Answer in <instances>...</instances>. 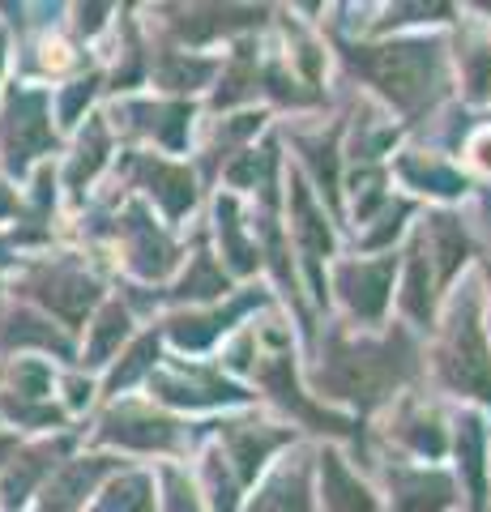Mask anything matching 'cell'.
Wrapping results in <instances>:
<instances>
[{"instance_id":"cell-20","label":"cell","mask_w":491,"mask_h":512,"mask_svg":"<svg viewBox=\"0 0 491 512\" xmlns=\"http://www.w3.org/2000/svg\"><path fill=\"white\" fill-rule=\"evenodd\" d=\"M227 448H231V461L240 478H257V470L265 466V457L274 453L278 444L291 440V431H274V427H257V423H231L223 427Z\"/></svg>"},{"instance_id":"cell-24","label":"cell","mask_w":491,"mask_h":512,"mask_svg":"<svg viewBox=\"0 0 491 512\" xmlns=\"http://www.w3.org/2000/svg\"><path fill=\"white\" fill-rule=\"evenodd\" d=\"M252 512H312V495H308V478L304 470H278L274 478L265 483V491L257 495Z\"/></svg>"},{"instance_id":"cell-21","label":"cell","mask_w":491,"mask_h":512,"mask_svg":"<svg viewBox=\"0 0 491 512\" xmlns=\"http://www.w3.org/2000/svg\"><path fill=\"white\" fill-rule=\"evenodd\" d=\"M252 303H261V295L235 299L227 312H214V316H176V320H167V333H171V342H176L180 350H201V346H210L244 308H252Z\"/></svg>"},{"instance_id":"cell-4","label":"cell","mask_w":491,"mask_h":512,"mask_svg":"<svg viewBox=\"0 0 491 512\" xmlns=\"http://www.w3.org/2000/svg\"><path fill=\"white\" fill-rule=\"evenodd\" d=\"M56 150L52 124V94L35 86H13L0 107V154L13 175H26L35 158Z\"/></svg>"},{"instance_id":"cell-33","label":"cell","mask_w":491,"mask_h":512,"mask_svg":"<svg viewBox=\"0 0 491 512\" xmlns=\"http://www.w3.org/2000/svg\"><path fill=\"white\" fill-rule=\"evenodd\" d=\"M210 73H214V60H188L180 52H167L163 69H158V82H163L167 90H197Z\"/></svg>"},{"instance_id":"cell-39","label":"cell","mask_w":491,"mask_h":512,"mask_svg":"<svg viewBox=\"0 0 491 512\" xmlns=\"http://www.w3.org/2000/svg\"><path fill=\"white\" fill-rule=\"evenodd\" d=\"M205 483L214 491V512H235V487H231V474L218 453L205 457Z\"/></svg>"},{"instance_id":"cell-42","label":"cell","mask_w":491,"mask_h":512,"mask_svg":"<svg viewBox=\"0 0 491 512\" xmlns=\"http://www.w3.org/2000/svg\"><path fill=\"white\" fill-rule=\"evenodd\" d=\"M470 163L479 167V171H491V128L470 141Z\"/></svg>"},{"instance_id":"cell-46","label":"cell","mask_w":491,"mask_h":512,"mask_svg":"<svg viewBox=\"0 0 491 512\" xmlns=\"http://www.w3.org/2000/svg\"><path fill=\"white\" fill-rule=\"evenodd\" d=\"M5 52H9V39H5V30H0V73H5Z\"/></svg>"},{"instance_id":"cell-8","label":"cell","mask_w":491,"mask_h":512,"mask_svg":"<svg viewBox=\"0 0 491 512\" xmlns=\"http://www.w3.org/2000/svg\"><path fill=\"white\" fill-rule=\"evenodd\" d=\"M398 269V256H380V261H346L338 265V291L351 303V312L359 320H380L389 303V282Z\"/></svg>"},{"instance_id":"cell-26","label":"cell","mask_w":491,"mask_h":512,"mask_svg":"<svg viewBox=\"0 0 491 512\" xmlns=\"http://www.w3.org/2000/svg\"><path fill=\"white\" fill-rule=\"evenodd\" d=\"M483 448H487L483 427H479V419H470V414H466V419L457 423V457H462V470H466V478H470V504H474V512H483V504H487Z\"/></svg>"},{"instance_id":"cell-28","label":"cell","mask_w":491,"mask_h":512,"mask_svg":"<svg viewBox=\"0 0 491 512\" xmlns=\"http://www.w3.org/2000/svg\"><path fill=\"white\" fill-rule=\"evenodd\" d=\"M218 239H223V256L235 265V274H252L257 269V248L244 244V231H240V210H235V201L223 197L218 201Z\"/></svg>"},{"instance_id":"cell-35","label":"cell","mask_w":491,"mask_h":512,"mask_svg":"<svg viewBox=\"0 0 491 512\" xmlns=\"http://www.w3.org/2000/svg\"><path fill=\"white\" fill-rule=\"evenodd\" d=\"M252 86H257V69H252V47H240L231 60V69L223 73V90H218V107H231L252 94Z\"/></svg>"},{"instance_id":"cell-30","label":"cell","mask_w":491,"mask_h":512,"mask_svg":"<svg viewBox=\"0 0 491 512\" xmlns=\"http://www.w3.org/2000/svg\"><path fill=\"white\" fill-rule=\"evenodd\" d=\"M99 512H154V487L146 474H124L103 491Z\"/></svg>"},{"instance_id":"cell-32","label":"cell","mask_w":491,"mask_h":512,"mask_svg":"<svg viewBox=\"0 0 491 512\" xmlns=\"http://www.w3.org/2000/svg\"><path fill=\"white\" fill-rule=\"evenodd\" d=\"M462 77H466V90L474 103L491 94V43L487 39H470L462 47Z\"/></svg>"},{"instance_id":"cell-40","label":"cell","mask_w":491,"mask_h":512,"mask_svg":"<svg viewBox=\"0 0 491 512\" xmlns=\"http://www.w3.org/2000/svg\"><path fill=\"white\" fill-rule=\"evenodd\" d=\"M163 504L167 512H201V500H197V491L188 487V478L180 470H163Z\"/></svg>"},{"instance_id":"cell-23","label":"cell","mask_w":491,"mask_h":512,"mask_svg":"<svg viewBox=\"0 0 491 512\" xmlns=\"http://www.w3.org/2000/svg\"><path fill=\"white\" fill-rule=\"evenodd\" d=\"M107 150H112V133H107L103 116H90L86 133H82V141H77V150H73L69 167H65V184L73 192H82L94 175H99V167L107 163Z\"/></svg>"},{"instance_id":"cell-43","label":"cell","mask_w":491,"mask_h":512,"mask_svg":"<svg viewBox=\"0 0 491 512\" xmlns=\"http://www.w3.org/2000/svg\"><path fill=\"white\" fill-rule=\"evenodd\" d=\"M60 47H65V43H43V52H60ZM65 64H69V56H43V69L47 73H60Z\"/></svg>"},{"instance_id":"cell-45","label":"cell","mask_w":491,"mask_h":512,"mask_svg":"<svg viewBox=\"0 0 491 512\" xmlns=\"http://www.w3.org/2000/svg\"><path fill=\"white\" fill-rule=\"evenodd\" d=\"M86 402H90V384L69 380V406H86Z\"/></svg>"},{"instance_id":"cell-37","label":"cell","mask_w":491,"mask_h":512,"mask_svg":"<svg viewBox=\"0 0 491 512\" xmlns=\"http://www.w3.org/2000/svg\"><path fill=\"white\" fill-rule=\"evenodd\" d=\"M402 440L415 448V453H445V436H440V427L432 414H415V419H406L402 423Z\"/></svg>"},{"instance_id":"cell-9","label":"cell","mask_w":491,"mask_h":512,"mask_svg":"<svg viewBox=\"0 0 491 512\" xmlns=\"http://www.w3.org/2000/svg\"><path fill=\"white\" fill-rule=\"evenodd\" d=\"M120 239H124V256H129V269L141 278H163L171 265H176V244L150 222L146 205H129L120 218Z\"/></svg>"},{"instance_id":"cell-1","label":"cell","mask_w":491,"mask_h":512,"mask_svg":"<svg viewBox=\"0 0 491 512\" xmlns=\"http://www.w3.org/2000/svg\"><path fill=\"white\" fill-rule=\"evenodd\" d=\"M410 367H415V350H410L406 333H389L385 342L334 338L321 372H316V384L329 397H351L359 410H376L410 376Z\"/></svg>"},{"instance_id":"cell-18","label":"cell","mask_w":491,"mask_h":512,"mask_svg":"<svg viewBox=\"0 0 491 512\" xmlns=\"http://www.w3.org/2000/svg\"><path fill=\"white\" fill-rule=\"evenodd\" d=\"M419 239H423L427 261H432L436 286L453 282V274L466 265V256H470V239H466V231H462V222L449 218V214H436L432 222H427V231H423Z\"/></svg>"},{"instance_id":"cell-3","label":"cell","mask_w":491,"mask_h":512,"mask_svg":"<svg viewBox=\"0 0 491 512\" xmlns=\"http://www.w3.org/2000/svg\"><path fill=\"white\" fill-rule=\"evenodd\" d=\"M436 372L445 380V389L462 397H479V402L491 406V346L474 295H462L453 303L445 338L436 346Z\"/></svg>"},{"instance_id":"cell-38","label":"cell","mask_w":491,"mask_h":512,"mask_svg":"<svg viewBox=\"0 0 491 512\" xmlns=\"http://www.w3.org/2000/svg\"><path fill=\"white\" fill-rule=\"evenodd\" d=\"M94 90H99V73H90L86 82H73V86L60 90V99H56L60 124H77V120H82V107L94 99Z\"/></svg>"},{"instance_id":"cell-19","label":"cell","mask_w":491,"mask_h":512,"mask_svg":"<svg viewBox=\"0 0 491 512\" xmlns=\"http://www.w3.org/2000/svg\"><path fill=\"white\" fill-rule=\"evenodd\" d=\"M321 495L329 512H380L376 495L346 470V461L338 453H321Z\"/></svg>"},{"instance_id":"cell-6","label":"cell","mask_w":491,"mask_h":512,"mask_svg":"<svg viewBox=\"0 0 491 512\" xmlns=\"http://www.w3.org/2000/svg\"><path fill=\"white\" fill-rule=\"evenodd\" d=\"M99 440L133 448V453H171L180 440V423L146 406H116L99 427Z\"/></svg>"},{"instance_id":"cell-36","label":"cell","mask_w":491,"mask_h":512,"mask_svg":"<svg viewBox=\"0 0 491 512\" xmlns=\"http://www.w3.org/2000/svg\"><path fill=\"white\" fill-rule=\"evenodd\" d=\"M154 359H158V338L154 333H146V338H141L129 355H124V363L116 367L112 376H107V393H120V389H129V384L146 372V367H154Z\"/></svg>"},{"instance_id":"cell-47","label":"cell","mask_w":491,"mask_h":512,"mask_svg":"<svg viewBox=\"0 0 491 512\" xmlns=\"http://www.w3.org/2000/svg\"><path fill=\"white\" fill-rule=\"evenodd\" d=\"M9 261V256H5V239H0V265H5Z\"/></svg>"},{"instance_id":"cell-22","label":"cell","mask_w":491,"mask_h":512,"mask_svg":"<svg viewBox=\"0 0 491 512\" xmlns=\"http://www.w3.org/2000/svg\"><path fill=\"white\" fill-rule=\"evenodd\" d=\"M86 350H82V363L86 367H103L112 363V355L120 350V342L129 338V312L120 308V303H103L99 316L86 325Z\"/></svg>"},{"instance_id":"cell-48","label":"cell","mask_w":491,"mask_h":512,"mask_svg":"<svg viewBox=\"0 0 491 512\" xmlns=\"http://www.w3.org/2000/svg\"><path fill=\"white\" fill-rule=\"evenodd\" d=\"M487 278H491V265H487Z\"/></svg>"},{"instance_id":"cell-17","label":"cell","mask_w":491,"mask_h":512,"mask_svg":"<svg viewBox=\"0 0 491 512\" xmlns=\"http://www.w3.org/2000/svg\"><path fill=\"white\" fill-rule=\"evenodd\" d=\"M171 13H176L171 30L188 43H210L235 26H252L265 18V9H223V5H197V9H171Z\"/></svg>"},{"instance_id":"cell-44","label":"cell","mask_w":491,"mask_h":512,"mask_svg":"<svg viewBox=\"0 0 491 512\" xmlns=\"http://www.w3.org/2000/svg\"><path fill=\"white\" fill-rule=\"evenodd\" d=\"M77 13H82V22H77V26H82L86 35H94V30L103 26V13H107V9H99V5H94V9H77Z\"/></svg>"},{"instance_id":"cell-16","label":"cell","mask_w":491,"mask_h":512,"mask_svg":"<svg viewBox=\"0 0 491 512\" xmlns=\"http://www.w3.org/2000/svg\"><path fill=\"white\" fill-rule=\"evenodd\" d=\"M0 346H39L47 350V355H60V359H73V342H69V333H60L56 329V320L52 316H43L35 308H13L5 316V325H0Z\"/></svg>"},{"instance_id":"cell-14","label":"cell","mask_w":491,"mask_h":512,"mask_svg":"<svg viewBox=\"0 0 491 512\" xmlns=\"http://www.w3.org/2000/svg\"><path fill=\"white\" fill-rule=\"evenodd\" d=\"M116 461L112 457H77V461H65L52 483L39 491V508L35 512H77L86 504V495L94 491V483L112 470Z\"/></svg>"},{"instance_id":"cell-31","label":"cell","mask_w":491,"mask_h":512,"mask_svg":"<svg viewBox=\"0 0 491 512\" xmlns=\"http://www.w3.org/2000/svg\"><path fill=\"white\" fill-rule=\"evenodd\" d=\"M47 393H52V363L47 359L9 363V397H22V402H47Z\"/></svg>"},{"instance_id":"cell-12","label":"cell","mask_w":491,"mask_h":512,"mask_svg":"<svg viewBox=\"0 0 491 512\" xmlns=\"http://www.w3.org/2000/svg\"><path fill=\"white\" fill-rule=\"evenodd\" d=\"M389 491H393V512H445L457 500V487L449 474L410 470V466L389 470Z\"/></svg>"},{"instance_id":"cell-29","label":"cell","mask_w":491,"mask_h":512,"mask_svg":"<svg viewBox=\"0 0 491 512\" xmlns=\"http://www.w3.org/2000/svg\"><path fill=\"white\" fill-rule=\"evenodd\" d=\"M171 295H176V299H218V295H227V274L214 265V256L201 248L193 256V265H188L184 282Z\"/></svg>"},{"instance_id":"cell-15","label":"cell","mask_w":491,"mask_h":512,"mask_svg":"<svg viewBox=\"0 0 491 512\" xmlns=\"http://www.w3.org/2000/svg\"><path fill=\"white\" fill-rule=\"evenodd\" d=\"M137 175L146 184L150 197L163 205L167 218H184V210H193L197 188H193V171L180 163H167V158H137Z\"/></svg>"},{"instance_id":"cell-41","label":"cell","mask_w":491,"mask_h":512,"mask_svg":"<svg viewBox=\"0 0 491 512\" xmlns=\"http://www.w3.org/2000/svg\"><path fill=\"white\" fill-rule=\"evenodd\" d=\"M22 210V197H18V188H13L5 175H0V222H9V218H18Z\"/></svg>"},{"instance_id":"cell-34","label":"cell","mask_w":491,"mask_h":512,"mask_svg":"<svg viewBox=\"0 0 491 512\" xmlns=\"http://www.w3.org/2000/svg\"><path fill=\"white\" fill-rule=\"evenodd\" d=\"M304 150H308V163L316 171V184H321L325 197L338 205V128L325 141H304Z\"/></svg>"},{"instance_id":"cell-5","label":"cell","mask_w":491,"mask_h":512,"mask_svg":"<svg viewBox=\"0 0 491 512\" xmlns=\"http://www.w3.org/2000/svg\"><path fill=\"white\" fill-rule=\"evenodd\" d=\"M22 295L35 299L39 308L52 320H60L65 329H77L94 312V303L103 299L99 282H94L86 269L73 265V261H43L35 269H26Z\"/></svg>"},{"instance_id":"cell-7","label":"cell","mask_w":491,"mask_h":512,"mask_svg":"<svg viewBox=\"0 0 491 512\" xmlns=\"http://www.w3.org/2000/svg\"><path fill=\"white\" fill-rule=\"evenodd\" d=\"M154 397L171 406H218V402H244V389H235L231 380H223L218 372H205V367H180L167 363L158 376H150Z\"/></svg>"},{"instance_id":"cell-27","label":"cell","mask_w":491,"mask_h":512,"mask_svg":"<svg viewBox=\"0 0 491 512\" xmlns=\"http://www.w3.org/2000/svg\"><path fill=\"white\" fill-rule=\"evenodd\" d=\"M398 171H402V180L419 192H436V197H457V192H466L462 175L449 171L445 163H436V158H402Z\"/></svg>"},{"instance_id":"cell-10","label":"cell","mask_w":491,"mask_h":512,"mask_svg":"<svg viewBox=\"0 0 491 512\" xmlns=\"http://www.w3.org/2000/svg\"><path fill=\"white\" fill-rule=\"evenodd\" d=\"M291 231H295V244H299V252H304V261H308L316 295L325 299V256L334 252V239H329L325 214L316 210L312 192L304 188L299 175H291Z\"/></svg>"},{"instance_id":"cell-11","label":"cell","mask_w":491,"mask_h":512,"mask_svg":"<svg viewBox=\"0 0 491 512\" xmlns=\"http://www.w3.org/2000/svg\"><path fill=\"white\" fill-rule=\"evenodd\" d=\"M69 448V440H43V444H30L5 461V470H0V500L5 508H22L30 495L43 487L47 474H56V457Z\"/></svg>"},{"instance_id":"cell-2","label":"cell","mask_w":491,"mask_h":512,"mask_svg":"<svg viewBox=\"0 0 491 512\" xmlns=\"http://www.w3.org/2000/svg\"><path fill=\"white\" fill-rule=\"evenodd\" d=\"M351 64L385 99L406 111L410 120L423 116L445 90V60L440 43H380V47H351Z\"/></svg>"},{"instance_id":"cell-13","label":"cell","mask_w":491,"mask_h":512,"mask_svg":"<svg viewBox=\"0 0 491 512\" xmlns=\"http://www.w3.org/2000/svg\"><path fill=\"white\" fill-rule=\"evenodd\" d=\"M257 380L265 384V393H274V402L278 406H287L299 423H308L316 431H346V419H338V414H329L321 406H312L304 393H299V384H295V372H291V359L287 355H269L261 367H257Z\"/></svg>"},{"instance_id":"cell-25","label":"cell","mask_w":491,"mask_h":512,"mask_svg":"<svg viewBox=\"0 0 491 512\" xmlns=\"http://www.w3.org/2000/svg\"><path fill=\"white\" fill-rule=\"evenodd\" d=\"M436 274H432V261H427L423 252V239H415V248H410V269H406V291H402V308L415 316V320H432V303H436Z\"/></svg>"}]
</instances>
